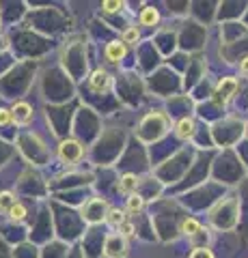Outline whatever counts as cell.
<instances>
[{
	"label": "cell",
	"mask_w": 248,
	"mask_h": 258,
	"mask_svg": "<svg viewBox=\"0 0 248 258\" xmlns=\"http://www.w3.org/2000/svg\"><path fill=\"white\" fill-rule=\"evenodd\" d=\"M235 93H237V80L235 78H222L214 91V99H216V103H222V106H225Z\"/></svg>",
	"instance_id": "cell-1"
},
{
	"label": "cell",
	"mask_w": 248,
	"mask_h": 258,
	"mask_svg": "<svg viewBox=\"0 0 248 258\" xmlns=\"http://www.w3.org/2000/svg\"><path fill=\"white\" fill-rule=\"evenodd\" d=\"M82 144L76 142V140H63L61 147H59V155L63 161H67V164H76V161H80V157H82Z\"/></svg>",
	"instance_id": "cell-2"
},
{
	"label": "cell",
	"mask_w": 248,
	"mask_h": 258,
	"mask_svg": "<svg viewBox=\"0 0 248 258\" xmlns=\"http://www.w3.org/2000/svg\"><path fill=\"white\" fill-rule=\"evenodd\" d=\"M110 84H113V78H110L108 71H104V69H95L91 78H89V88L95 93H104V91H108Z\"/></svg>",
	"instance_id": "cell-3"
},
{
	"label": "cell",
	"mask_w": 248,
	"mask_h": 258,
	"mask_svg": "<svg viewBox=\"0 0 248 258\" xmlns=\"http://www.w3.org/2000/svg\"><path fill=\"white\" fill-rule=\"evenodd\" d=\"M82 213H84L86 222H93V224L102 222L104 217H106V203H104V200H91L89 205H84Z\"/></svg>",
	"instance_id": "cell-4"
},
{
	"label": "cell",
	"mask_w": 248,
	"mask_h": 258,
	"mask_svg": "<svg viewBox=\"0 0 248 258\" xmlns=\"http://www.w3.org/2000/svg\"><path fill=\"white\" fill-rule=\"evenodd\" d=\"M11 120H13V123H18V125L30 123V120H33V108H30L28 103H24V101L13 103V108H11Z\"/></svg>",
	"instance_id": "cell-5"
},
{
	"label": "cell",
	"mask_w": 248,
	"mask_h": 258,
	"mask_svg": "<svg viewBox=\"0 0 248 258\" xmlns=\"http://www.w3.org/2000/svg\"><path fill=\"white\" fill-rule=\"evenodd\" d=\"M125 252H127V247H125V239L121 235L108 237V241H106V256H110V258H123Z\"/></svg>",
	"instance_id": "cell-6"
},
{
	"label": "cell",
	"mask_w": 248,
	"mask_h": 258,
	"mask_svg": "<svg viewBox=\"0 0 248 258\" xmlns=\"http://www.w3.org/2000/svg\"><path fill=\"white\" fill-rule=\"evenodd\" d=\"M127 54V45L123 41H110L106 45V58L110 62H119Z\"/></svg>",
	"instance_id": "cell-7"
},
{
	"label": "cell",
	"mask_w": 248,
	"mask_h": 258,
	"mask_svg": "<svg viewBox=\"0 0 248 258\" xmlns=\"http://www.w3.org/2000/svg\"><path fill=\"white\" fill-rule=\"evenodd\" d=\"M175 134H177V138L179 140H188L194 136V120L192 118H181L177 125H175Z\"/></svg>",
	"instance_id": "cell-8"
},
{
	"label": "cell",
	"mask_w": 248,
	"mask_h": 258,
	"mask_svg": "<svg viewBox=\"0 0 248 258\" xmlns=\"http://www.w3.org/2000/svg\"><path fill=\"white\" fill-rule=\"evenodd\" d=\"M136 185H138V176L136 174H123L121 179H119V191L121 194H132L136 189Z\"/></svg>",
	"instance_id": "cell-9"
},
{
	"label": "cell",
	"mask_w": 248,
	"mask_h": 258,
	"mask_svg": "<svg viewBox=\"0 0 248 258\" xmlns=\"http://www.w3.org/2000/svg\"><path fill=\"white\" fill-rule=\"evenodd\" d=\"M160 22V13L158 9H154V7H145V9L140 11V24L142 26H154V24Z\"/></svg>",
	"instance_id": "cell-10"
},
{
	"label": "cell",
	"mask_w": 248,
	"mask_h": 258,
	"mask_svg": "<svg viewBox=\"0 0 248 258\" xmlns=\"http://www.w3.org/2000/svg\"><path fill=\"white\" fill-rule=\"evenodd\" d=\"M106 222L110 226H115V228H119L121 224L127 222V215H125V211H121V209H110V211L106 213Z\"/></svg>",
	"instance_id": "cell-11"
},
{
	"label": "cell",
	"mask_w": 248,
	"mask_h": 258,
	"mask_svg": "<svg viewBox=\"0 0 248 258\" xmlns=\"http://www.w3.org/2000/svg\"><path fill=\"white\" fill-rule=\"evenodd\" d=\"M181 232L186 237H194L196 232H201V224H199V220H194V217H188V220L181 222Z\"/></svg>",
	"instance_id": "cell-12"
},
{
	"label": "cell",
	"mask_w": 248,
	"mask_h": 258,
	"mask_svg": "<svg viewBox=\"0 0 248 258\" xmlns=\"http://www.w3.org/2000/svg\"><path fill=\"white\" fill-rule=\"evenodd\" d=\"M18 203V200H15V196L11 191H0V211H9V209Z\"/></svg>",
	"instance_id": "cell-13"
},
{
	"label": "cell",
	"mask_w": 248,
	"mask_h": 258,
	"mask_svg": "<svg viewBox=\"0 0 248 258\" xmlns=\"http://www.w3.org/2000/svg\"><path fill=\"white\" fill-rule=\"evenodd\" d=\"M7 213H9V217H11L13 222H22L24 217H26V207H24L22 203H15Z\"/></svg>",
	"instance_id": "cell-14"
},
{
	"label": "cell",
	"mask_w": 248,
	"mask_h": 258,
	"mask_svg": "<svg viewBox=\"0 0 248 258\" xmlns=\"http://www.w3.org/2000/svg\"><path fill=\"white\" fill-rule=\"evenodd\" d=\"M145 207V200L140 196H136V194H130V198H127V211H140V209Z\"/></svg>",
	"instance_id": "cell-15"
},
{
	"label": "cell",
	"mask_w": 248,
	"mask_h": 258,
	"mask_svg": "<svg viewBox=\"0 0 248 258\" xmlns=\"http://www.w3.org/2000/svg\"><path fill=\"white\" fill-rule=\"evenodd\" d=\"M138 37H140L138 28H136V26H132V28L123 30V35H121V41H123L125 45H127V43H136V41H138Z\"/></svg>",
	"instance_id": "cell-16"
},
{
	"label": "cell",
	"mask_w": 248,
	"mask_h": 258,
	"mask_svg": "<svg viewBox=\"0 0 248 258\" xmlns=\"http://www.w3.org/2000/svg\"><path fill=\"white\" fill-rule=\"evenodd\" d=\"M102 9L106 13H115L123 9V3H119V0H106V3H102Z\"/></svg>",
	"instance_id": "cell-17"
},
{
	"label": "cell",
	"mask_w": 248,
	"mask_h": 258,
	"mask_svg": "<svg viewBox=\"0 0 248 258\" xmlns=\"http://www.w3.org/2000/svg\"><path fill=\"white\" fill-rule=\"evenodd\" d=\"M119 235H121L123 239L132 237V235H134V226H132V222H125V224L119 226Z\"/></svg>",
	"instance_id": "cell-18"
},
{
	"label": "cell",
	"mask_w": 248,
	"mask_h": 258,
	"mask_svg": "<svg viewBox=\"0 0 248 258\" xmlns=\"http://www.w3.org/2000/svg\"><path fill=\"white\" fill-rule=\"evenodd\" d=\"M190 258H214V254H212V249H207V247H196L194 252L190 254Z\"/></svg>",
	"instance_id": "cell-19"
},
{
	"label": "cell",
	"mask_w": 248,
	"mask_h": 258,
	"mask_svg": "<svg viewBox=\"0 0 248 258\" xmlns=\"http://www.w3.org/2000/svg\"><path fill=\"white\" fill-rule=\"evenodd\" d=\"M11 123V110L0 108V125H9Z\"/></svg>",
	"instance_id": "cell-20"
},
{
	"label": "cell",
	"mask_w": 248,
	"mask_h": 258,
	"mask_svg": "<svg viewBox=\"0 0 248 258\" xmlns=\"http://www.w3.org/2000/svg\"><path fill=\"white\" fill-rule=\"evenodd\" d=\"M239 71H242V74H246V76H248V56H246V58H244L242 62H239Z\"/></svg>",
	"instance_id": "cell-21"
}]
</instances>
